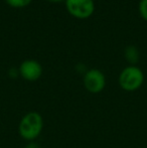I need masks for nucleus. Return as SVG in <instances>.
I'll list each match as a JSON object with an SVG mask.
<instances>
[{
  "mask_svg": "<svg viewBox=\"0 0 147 148\" xmlns=\"http://www.w3.org/2000/svg\"><path fill=\"white\" fill-rule=\"evenodd\" d=\"M24 148H41V147L38 143L36 142V141H30V142H28L27 144L25 145Z\"/></svg>",
  "mask_w": 147,
  "mask_h": 148,
  "instance_id": "1a4fd4ad",
  "label": "nucleus"
},
{
  "mask_svg": "<svg viewBox=\"0 0 147 148\" xmlns=\"http://www.w3.org/2000/svg\"><path fill=\"white\" fill-rule=\"evenodd\" d=\"M84 87L91 94H99L106 87V77L98 69H91L84 74Z\"/></svg>",
  "mask_w": 147,
  "mask_h": 148,
  "instance_id": "20e7f679",
  "label": "nucleus"
},
{
  "mask_svg": "<svg viewBox=\"0 0 147 148\" xmlns=\"http://www.w3.org/2000/svg\"><path fill=\"white\" fill-rule=\"evenodd\" d=\"M138 10H139L141 17L147 21V0H140L139 5H138Z\"/></svg>",
  "mask_w": 147,
  "mask_h": 148,
  "instance_id": "6e6552de",
  "label": "nucleus"
},
{
  "mask_svg": "<svg viewBox=\"0 0 147 148\" xmlns=\"http://www.w3.org/2000/svg\"><path fill=\"white\" fill-rule=\"evenodd\" d=\"M5 2L10 7L20 9V8L27 7L32 2V0H5Z\"/></svg>",
  "mask_w": 147,
  "mask_h": 148,
  "instance_id": "0eeeda50",
  "label": "nucleus"
},
{
  "mask_svg": "<svg viewBox=\"0 0 147 148\" xmlns=\"http://www.w3.org/2000/svg\"><path fill=\"white\" fill-rule=\"evenodd\" d=\"M124 56H125L126 60L130 64V66H136V64L139 62V51L134 45H128L125 49Z\"/></svg>",
  "mask_w": 147,
  "mask_h": 148,
  "instance_id": "423d86ee",
  "label": "nucleus"
},
{
  "mask_svg": "<svg viewBox=\"0 0 147 148\" xmlns=\"http://www.w3.org/2000/svg\"><path fill=\"white\" fill-rule=\"evenodd\" d=\"M43 129V118L38 112L31 111L26 113L18 124L20 137L27 142L34 141L41 134Z\"/></svg>",
  "mask_w": 147,
  "mask_h": 148,
  "instance_id": "f257e3e1",
  "label": "nucleus"
},
{
  "mask_svg": "<svg viewBox=\"0 0 147 148\" xmlns=\"http://www.w3.org/2000/svg\"><path fill=\"white\" fill-rule=\"evenodd\" d=\"M49 2H53V3H57V2H63V1H66V0H47Z\"/></svg>",
  "mask_w": 147,
  "mask_h": 148,
  "instance_id": "9b49d317",
  "label": "nucleus"
},
{
  "mask_svg": "<svg viewBox=\"0 0 147 148\" xmlns=\"http://www.w3.org/2000/svg\"><path fill=\"white\" fill-rule=\"evenodd\" d=\"M144 82V74L137 66H128L120 73L118 83L126 92H134L141 88Z\"/></svg>",
  "mask_w": 147,
  "mask_h": 148,
  "instance_id": "f03ea898",
  "label": "nucleus"
},
{
  "mask_svg": "<svg viewBox=\"0 0 147 148\" xmlns=\"http://www.w3.org/2000/svg\"><path fill=\"white\" fill-rule=\"evenodd\" d=\"M8 74H9V76L11 77V78H15L16 76H18V75H19V72H18L17 69L12 68V69H10V70H9Z\"/></svg>",
  "mask_w": 147,
  "mask_h": 148,
  "instance_id": "9d476101",
  "label": "nucleus"
},
{
  "mask_svg": "<svg viewBox=\"0 0 147 148\" xmlns=\"http://www.w3.org/2000/svg\"><path fill=\"white\" fill-rule=\"evenodd\" d=\"M19 76L28 82H36L42 75V66L36 60H25L18 68Z\"/></svg>",
  "mask_w": 147,
  "mask_h": 148,
  "instance_id": "39448f33",
  "label": "nucleus"
},
{
  "mask_svg": "<svg viewBox=\"0 0 147 148\" xmlns=\"http://www.w3.org/2000/svg\"><path fill=\"white\" fill-rule=\"evenodd\" d=\"M68 12L77 19H87L95 11L94 0H66Z\"/></svg>",
  "mask_w": 147,
  "mask_h": 148,
  "instance_id": "7ed1b4c3",
  "label": "nucleus"
}]
</instances>
